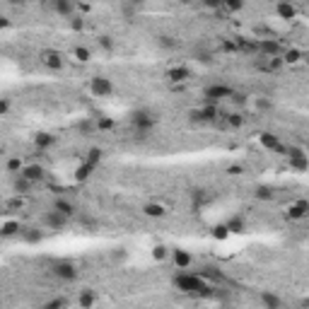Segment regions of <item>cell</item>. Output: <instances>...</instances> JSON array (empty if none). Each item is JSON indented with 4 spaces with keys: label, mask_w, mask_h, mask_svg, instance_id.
I'll return each mask as SVG.
<instances>
[{
    "label": "cell",
    "mask_w": 309,
    "mask_h": 309,
    "mask_svg": "<svg viewBox=\"0 0 309 309\" xmlns=\"http://www.w3.org/2000/svg\"><path fill=\"white\" fill-rule=\"evenodd\" d=\"M54 210H58L61 215H65V218H73L77 210H75V205L70 203V200H65V198H56L54 200Z\"/></svg>",
    "instance_id": "d6986e66"
},
{
    "label": "cell",
    "mask_w": 309,
    "mask_h": 309,
    "mask_svg": "<svg viewBox=\"0 0 309 309\" xmlns=\"http://www.w3.org/2000/svg\"><path fill=\"white\" fill-rule=\"evenodd\" d=\"M99 46H102L104 51H114V41H111V36H99Z\"/></svg>",
    "instance_id": "ab89813d"
},
{
    "label": "cell",
    "mask_w": 309,
    "mask_h": 309,
    "mask_svg": "<svg viewBox=\"0 0 309 309\" xmlns=\"http://www.w3.org/2000/svg\"><path fill=\"white\" fill-rule=\"evenodd\" d=\"M157 44H160L162 49H174V46H177V39H172V36H160Z\"/></svg>",
    "instance_id": "74e56055"
},
{
    "label": "cell",
    "mask_w": 309,
    "mask_h": 309,
    "mask_svg": "<svg viewBox=\"0 0 309 309\" xmlns=\"http://www.w3.org/2000/svg\"><path fill=\"white\" fill-rule=\"evenodd\" d=\"M222 7H227L230 12H239L244 7V0H222Z\"/></svg>",
    "instance_id": "d6a6232c"
},
{
    "label": "cell",
    "mask_w": 309,
    "mask_h": 309,
    "mask_svg": "<svg viewBox=\"0 0 309 309\" xmlns=\"http://www.w3.org/2000/svg\"><path fill=\"white\" fill-rule=\"evenodd\" d=\"M254 196H256L258 200H273V188H271V186H256Z\"/></svg>",
    "instance_id": "4316f807"
},
{
    "label": "cell",
    "mask_w": 309,
    "mask_h": 309,
    "mask_svg": "<svg viewBox=\"0 0 309 309\" xmlns=\"http://www.w3.org/2000/svg\"><path fill=\"white\" fill-rule=\"evenodd\" d=\"M22 174H24L29 182H34V184H39V182L46 179V169H44L41 164H29V167L22 169Z\"/></svg>",
    "instance_id": "4fadbf2b"
},
{
    "label": "cell",
    "mask_w": 309,
    "mask_h": 309,
    "mask_svg": "<svg viewBox=\"0 0 309 309\" xmlns=\"http://www.w3.org/2000/svg\"><path fill=\"white\" fill-rule=\"evenodd\" d=\"M227 230H230L232 235H242V232L247 230V222H244V218H239V215L230 218V220H227Z\"/></svg>",
    "instance_id": "cb8c5ba5"
},
{
    "label": "cell",
    "mask_w": 309,
    "mask_h": 309,
    "mask_svg": "<svg viewBox=\"0 0 309 309\" xmlns=\"http://www.w3.org/2000/svg\"><path fill=\"white\" fill-rule=\"evenodd\" d=\"M305 307H309V297H307V300H305Z\"/></svg>",
    "instance_id": "681fc988"
},
{
    "label": "cell",
    "mask_w": 309,
    "mask_h": 309,
    "mask_svg": "<svg viewBox=\"0 0 309 309\" xmlns=\"http://www.w3.org/2000/svg\"><path fill=\"white\" fill-rule=\"evenodd\" d=\"M167 77H169V82H186L191 77V70L186 65H174V68H169Z\"/></svg>",
    "instance_id": "2e32d148"
},
{
    "label": "cell",
    "mask_w": 309,
    "mask_h": 309,
    "mask_svg": "<svg viewBox=\"0 0 309 309\" xmlns=\"http://www.w3.org/2000/svg\"><path fill=\"white\" fill-rule=\"evenodd\" d=\"M200 5L205 10H220L222 7V0H200Z\"/></svg>",
    "instance_id": "f35d334b"
},
{
    "label": "cell",
    "mask_w": 309,
    "mask_h": 309,
    "mask_svg": "<svg viewBox=\"0 0 309 309\" xmlns=\"http://www.w3.org/2000/svg\"><path fill=\"white\" fill-rule=\"evenodd\" d=\"M94 169H97V164H92V162L82 160V162H80V167L75 169V179H77V182H87V179L94 174Z\"/></svg>",
    "instance_id": "e0dca14e"
},
{
    "label": "cell",
    "mask_w": 309,
    "mask_h": 309,
    "mask_svg": "<svg viewBox=\"0 0 309 309\" xmlns=\"http://www.w3.org/2000/svg\"><path fill=\"white\" fill-rule=\"evenodd\" d=\"M258 140H261V145H263L266 150L285 152V150H283V145H280V138H278L275 133H261V135H258Z\"/></svg>",
    "instance_id": "7c38bea8"
},
{
    "label": "cell",
    "mask_w": 309,
    "mask_h": 309,
    "mask_svg": "<svg viewBox=\"0 0 309 309\" xmlns=\"http://www.w3.org/2000/svg\"><path fill=\"white\" fill-rule=\"evenodd\" d=\"M34 145L39 150H49V147L56 145V135H51V133H36L34 135Z\"/></svg>",
    "instance_id": "ac0fdd59"
},
{
    "label": "cell",
    "mask_w": 309,
    "mask_h": 309,
    "mask_svg": "<svg viewBox=\"0 0 309 309\" xmlns=\"http://www.w3.org/2000/svg\"><path fill=\"white\" fill-rule=\"evenodd\" d=\"M300 58H302V54H300V51H295V49L285 54V63H297Z\"/></svg>",
    "instance_id": "60d3db41"
},
{
    "label": "cell",
    "mask_w": 309,
    "mask_h": 309,
    "mask_svg": "<svg viewBox=\"0 0 309 309\" xmlns=\"http://www.w3.org/2000/svg\"><path fill=\"white\" fill-rule=\"evenodd\" d=\"M5 169H7L10 174H19L24 167H22V160H19V157H10L7 164H5Z\"/></svg>",
    "instance_id": "83f0119b"
},
{
    "label": "cell",
    "mask_w": 309,
    "mask_h": 309,
    "mask_svg": "<svg viewBox=\"0 0 309 309\" xmlns=\"http://www.w3.org/2000/svg\"><path fill=\"white\" fill-rule=\"evenodd\" d=\"M179 2H182V5H188V2H193V0H179Z\"/></svg>",
    "instance_id": "c3c4849f"
},
{
    "label": "cell",
    "mask_w": 309,
    "mask_h": 309,
    "mask_svg": "<svg viewBox=\"0 0 309 309\" xmlns=\"http://www.w3.org/2000/svg\"><path fill=\"white\" fill-rule=\"evenodd\" d=\"M307 215H309V200H305V198L290 203L288 210H285V218L288 220H305Z\"/></svg>",
    "instance_id": "52a82bcc"
},
{
    "label": "cell",
    "mask_w": 309,
    "mask_h": 309,
    "mask_svg": "<svg viewBox=\"0 0 309 309\" xmlns=\"http://www.w3.org/2000/svg\"><path fill=\"white\" fill-rule=\"evenodd\" d=\"M7 2H29V0H7ZM36 2H49V0H36Z\"/></svg>",
    "instance_id": "bcb514c9"
},
{
    "label": "cell",
    "mask_w": 309,
    "mask_h": 309,
    "mask_svg": "<svg viewBox=\"0 0 309 309\" xmlns=\"http://www.w3.org/2000/svg\"><path fill=\"white\" fill-rule=\"evenodd\" d=\"M235 97V90L232 87H227V85H210L208 90H205V99L208 102H222V99H232Z\"/></svg>",
    "instance_id": "5b68a950"
},
{
    "label": "cell",
    "mask_w": 309,
    "mask_h": 309,
    "mask_svg": "<svg viewBox=\"0 0 309 309\" xmlns=\"http://www.w3.org/2000/svg\"><path fill=\"white\" fill-rule=\"evenodd\" d=\"M230 235H232V232L227 230V225H218V227H213V237H215V239H220V242H222V239H227Z\"/></svg>",
    "instance_id": "4dcf8cb0"
},
{
    "label": "cell",
    "mask_w": 309,
    "mask_h": 309,
    "mask_svg": "<svg viewBox=\"0 0 309 309\" xmlns=\"http://www.w3.org/2000/svg\"><path fill=\"white\" fill-rule=\"evenodd\" d=\"M130 124L135 128L138 138L143 140V138H147V133L157 126V114L150 111V109H135V111L130 114Z\"/></svg>",
    "instance_id": "7a4b0ae2"
},
{
    "label": "cell",
    "mask_w": 309,
    "mask_h": 309,
    "mask_svg": "<svg viewBox=\"0 0 309 309\" xmlns=\"http://www.w3.org/2000/svg\"><path fill=\"white\" fill-rule=\"evenodd\" d=\"M34 186V182H29L22 172L19 174H15V179H12V188H15V193L17 196H24V193H29V188Z\"/></svg>",
    "instance_id": "9a60e30c"
},
{
    "label": "cell",
    "mask_w": 309,
    "mask_h": 309,
    "mask_svg": "<svg viewBox=\"0 0 309 309\" xmlns=\"http://www.w3.org/2000/svg\"><path fill=\"white\" fill-rule=\"evenodd\" d=\"M0 232H2V237H15V235L22 232V225H19V220H5Z\"/></svg>",
    "instance_id": "7402d4cb"
},
{
    "label": "cell",
    "mask_w": 309,
    "mask_h": 309,
    "mask_svg": "<svg viewBox=\"0 0 309 309\" xmlns=\"http://www.w3.org/2000/svg\"><path fill=\"white\" fill-rule=\"evenodd\" d=\"M275 15L280 17V19H295V15H297V7L290 2V0H278V5H275Z\"/></svg>",
    "instance_id": "ba28073f"
},
{
    "label": "cell",
    "mask_w": 309,
    "mask_h": 309,
    "mask_svg": "<svg viewBox=\"0 0 309 309\" xmlns=\"http://www.w3.org/2000/svg\"><path fill=\"white\" fill-rule=\"evenodd\" d=\"M73 56H75L80 63H90V61H92V51H90V49H85V46H75V49H73Z\"/></svg>",
    "instance_id": "d4e9b609"
},
{
    "label": "cell",
    "mask_w": 309,
    "mask_h": 309,
    "mask_svg": "<svg viewBox=\"0 0 309 309\" xmlns=\"http://www.w3.org/2000/svg\"><path fill=\"white\" fill-rule=\"evenodd\" d=\"M39 61L44 63L49 70H61L63 65H65V58H63L61 51H54V49H46V51H41L39 54Z\"/></svg>",
    "instance_id": "8992f818"
},
{
    "label": "cell",
    "mask_w": 309,
    "mask_h": 309,
    "mask_svg": "<svg viewBox=\"0 0 309 309\" xmlns=\"http://www.w3.org/2000/svg\"><path fill=\"white\" fill-rule=\"evenodd\" d=\"M102 155H104V152H102L99 147H92V150L87 152V157H85V160H87V162H92V164H99V162H102Z\"/></svg>",
    "instance_id": "1f68e13d"
},
{
    "label": "cell",
    "mask_w": 309,
    "mask_h": 309,
    "mask_svg": "<svg viewBox=\"0 0 309 309\" xmlns=\"http://www.w3.org/2000/svg\"><path fill=\"white\" fill-rule=\"evenodd\" d=\"M94 302H97V297H94V292H90V290H85V292L77 297V305H80V307H92Z\"/></svg>",
    "instance_id": "f1b7e54d"
},
{
    "label": "cell",
    "mask_w": 309,
    "mask_h": 309,
    "mask_svg": "<svg viewBox=\"0 0 309 309\" xmlns=\"http://www.w3.org/2000/svg\"><path fill=\"white\" fill-rule=\"evenodd\" d=\"M256 109H258V111H271V109H273V102L258 97V99H256Z\"/></svg>",
    "instance_id": "d590c367"
},
{
    "label": "cell",
    "mask_w": 309,
    "mask_h": 309,
    "mask_svg": "<svg viewBox=\"0 0 309 309\" xmlns=\"http://www.w3.org/2000/svg\"><path fill=\"white\" fill-rule=\"evenodd\" d=\"M68 220L70 218H65V215H61L58 210H51V213H46V218H44V222H46V227H51V230H63L65 225H68Z\"/></svg>",
    "instance_id": "30bf717a"
},
{
    "label": "cell",
    "mask_w": 309,
    "mask_h": 309,
    "mask_svg": "<svg viewBox=\"0 0 309 309\" xmlns=\"http://www.w3.org/2000/svg\"><path fill=\"white\" fill-rule=\"evenodd\" d=\"M143 213H145L147 218H155V220H162V218L167 215L164 205H160V203H147V205L143 208Z\"/></svg>",
    "instance_id": "44dd1931"
},
{
    "label": "cell",
    "mask_w": 309,
    "mask_h": 309,
    "mask_svg": "<svg viewBox=\"0 0 309 309\" xmlns=\"http://www.w3.org/2000/svg\"><path fill=\"white\" fill-rule=\"evenodd\" d=\"M258 51L266 54V56H271V58H275L278 51H280V44H278V41H268V39H263V41L258 44Z\"/></svg>",
    "instance_id": "603a6c76"
},
{
    "label": "cell",
    "mask_w": 309,
    "mask_h": 309,
    "mask_svg": "<svg viewBox=\"0 0 309 309\" xmlns=\"http://www.w3.org/2000/svg\"><path fill=\"white\" fill-rule=\"evenodd\" d=\"M225 124L230 126V128H239V126H244V116L239 111H232V114L225 116Z\"/></svg>",
    "instance_id": "484cf974"
},
{
    "label": "cell",
    "mask_w": 309,
    "mask_h": 309,
    "mask_svg": "<svg viewBox=\"0 0 309 309\" xmlns=\"http://www.w3.org/2000/svg\"><path fill=\"white\" fill-rule=\"evenodd\" d=\"M51 273L63 280V283H73V280H77V266L73 263V261H56L54 266H51Z\"/></svg>",
    "instance_id": "3957f363"
},
{
    "label": "cell",
    "mask_w": 309,
    "mask_h": 309,
    "mask_svg": "<svg viewBox=\"0 0 309 309\" xmlns=\"http://www.w3.org/2000/svg\"><path fill=\"white\" fill-rule=\"evenodd\" d=\"M152 258H155V261H164V258H167V247L157 244V247L152 249Z\"/></svg>",
    "instance_id": "8d00e7d4"
},
{
    "label": "cell",
    "mask_w": 309,
    "mask_h": 309,
    "mask_svg": "<svg viewBox=\"0 0 309 309\" xmlns=\"http://www.w3.org/2000/svg\"><path fill=\"white\" fill-rule=\"evenodd\" d=\"M288 162H290V167H292V169H297V172H307V169H309V155H307V152L295 155V157H288Z\"/></svg>",
    "instance_id": "ffe728a7"
},
{
    "label": "cell",
    "mask_w": 309,
    "mask_h": 309,
    "mask_svg": "<svg viewBox=\"0 0 309 309\" xmlns=\"http://www.w3.org/2000/svg\"><path fill=\"white\" fill-rule=\"evenodd\" d=\"M24 239L32 242V244H36V242H41V235H39L36 230H29V235H24Z\"/></svg>",
    "instance_id": "b9f144b4"
},
{
    "label": "cell",
    "mask_w": 309,
    "mask_h": 309,
    "mask_svg": "<svg viewBox=\"0 0 309 309\" xmlns=\"http://www.w3.org/2000/svg\"><path fill=\"white\" fill-rule=\"evenodd\" d=\"M51 7H54V12H56V15H61V17H70V15H73V10H75V0H51Z\"/></svg>",
    "instance_id": "5bb4252c"
},
{
    "label": "cell",
    "mask_w": 309,
    "mask_h": 309,
    "mask_svg": "<svg viewBox=\"0 0 309 309\" xmlns=\"http://www.w3.org/2000/svg\"><path fill=\"white\" fill-rule=\"evenodd\" d=\"M198 114H200V124H215L220 116V109L215 102H208L203 109H198Z\"/></svg>",
    "instance_id": "9c48e42d"
},
{
    "label": "cell",
    "mask_w": 309,
    "mask_h": 309,
    "mask_svg": "<svg viewBox=\"0 0 309 309\" xmlns=\"http://www.w3.org/2000/svg\"><path fill=\"white\" fill-rule=\"evenodd\" d=\"M7 111H10V99L2 97V102H0V116H7Z\"/></svg>",
    "instance_id": "7bdbcfd3"
},
{
    "label": "cell",
    "mask_w": 309,
    "mask_h": 309,
    "mask_svg": "<svg viewBox=\"0 0 309 309\" xmlns=\"http://www.w3.org/2000/svg\"><path fill=\"white\" fill-rule=\"evenodd\" d=\"M128 2H133V5H140V2H145V0H128Z\"/></svg>",
    "instance_id": "7dc6e473"
},
{
    "label": "cell",
    "mask_w": 309,
    "mask_h": 309,
    "mask_svg": "<svg viewBox=\"0 0 309 309\" xmlns=\"http://www.w3.org/2000/svg\"><path fill=\"white\" fill-rule=\"evenodd\" d=\"M225 51H232V54H235V51H237V44H230V41H225Z\"/></svg>",
    "instance_id": "f6af8a7d"
},
{
    "label": "cell",
    "mask_w": 309,
    "mask_h": 309,
    "mask_svg": "<svg viewBox=\"0 0 309 309\" xmlns=\"http://www.w3.org/2000/svg\"><path fill=\"white\" fill-rule=\"evenodd\" d=\"M70 27L73 29H82V19H70Z\"/></svg>",
    "instance_id": "ee69618b"
},
{
    "label": "cell",
    "mask_w": 309,
    "mask_h": 309,
    "mask_svg": "<svg viewBox=\"0 0 309 309\" xmlns=\"http://www.w3.org/2000/svg\"><path fill=\"white\" fill-rule=\"evenodd\" d=\"M114 119H107V116H97V128L99 130H111L114 128Z\"/></svg>",
    "instance_id": "836d02e7"
},
{
    "label": "cell",
    "mask_w": 309,
    "mask_h": 309,
    "mask_svg": "<svg viewBox=\"0 0 309 309\" xmlns=\"http://www.w3.org/2000/svg\"><path fill=\"white\" fill-rule=\"evenodd\" d=\"M172 263H174L177 268L186 271V268L193 263V256H191L186 249H174V251H172Z\"/></svg>",
    "instance_id": "8fae6325"
},
{
    "label": "cell",
    "mask_w": 309,
    "mask_h": 309,
    "mask_svg": "<svg viewBox=\"0 0 309 309\" xmlns=\"http://www.w3.org/2000/svg\"><path fill=\"white\" fill-rule=\"evenodd\" d=\"M58 307H68V300L65 297H54V300H49L44 309H58Z\"/></svg>",
    "instance_id": "e575fe53"
},
{
    "label": "cell",
    "mask_w": 309,
    "mask_h": 309,
    "mask_svg": "<svg viewBox=\"0 0 309 309\" xmlns=\"http://www.w3.org/2000/svg\"><path fill=\"white\" fill-rule=\"evenodd\" d=\"M261 302H263L266 307H280V305H283L280 297H275L273 292H261Z\"/></svg>",
    "instance_id": "f546056e"
},
{
    "label": "cell",
    "mask_w": 309,
    "mask_h": 309,
    "mask_svg": "<svg viewBox=\"0 0 309 309\" xmlns=\"http://www.w3.org/2000/svg\"><path fill=\"white\" fill-rule=\"evenodd\" d=\"M90 90H92L94 97H111L114 94V82L104 75H94L90 80Z\"/></svg>",
    "instance_id": "277c9868"
},
{
    "label": "cell",
    "mask_w": 309,
    "mask_h": 309,
    "mask_svg": "<svg viewBox=\"0 0 309 309\" xmlns=\"http://www.w3.org/2000/svg\"><path fill=\"white\" fill-rule=\"evenodd\" d=\"M172 285L179 290V292H186V295H208V283L198 275V273H177L174 275V280H172Z\"/></svg>",
    "instance_id": "6da1fadb"
}]
</instances>
